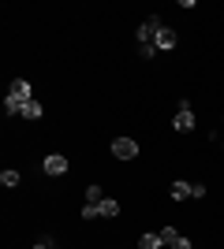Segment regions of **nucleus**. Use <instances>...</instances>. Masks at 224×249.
<instances>
[{"instance_id": "nucleus-3", "label": "nucleus", "mask_w": 224, "mask_h": 249, "mask_svg": "<svg viewBox=\"0 0 224 249\" xmlns=\"http://www.w3.org/2000/svg\"><path fill=\"white\" fill-rule=\"evenodd\" d=\"M112 156H116V160H135V156H139V142L116 138V142H112Z\"/></svg>"}, {"instance_id": "nucleus-1", "label": "nucleus", "mask_w": 224, "mask_h": 249, "mask_svg": "<svg viewBox=\"0 0 224 249\" xmlns=\"http://www.w3.org/2000/svg\"><path fill=\"white\" fill-rule=\"evenodd\" d=\"M161 26H164V22H161L157 15H149V19L142 22L139 30H135V41H139V49H142V45H153V41H157V30H161Z\"/></svg>"}, {"instance_id": "nucleus-16", "label": "nucleus", "mask_w": 224, "mask_h": 249, "mask_svg": "<svg viewBox=\"0 0 224 249\" xmlns=\"http://www.w3.org/2000/svg\"><path fill=\"white\" fill-rule=\"evenodd\" d=\"M172 249H191V238H187V234H180V238H176V246Z\"/></svg>"}, {"instance_id": "nucleus-6", "label": "nucleus", "mask_w": 224, "mask_h": 249, "mask_svg": "<svg viewBox=\"0 0 224 249\" xmlns=\"http://www.w3.org/2000/svg\"><path fill=\"white\" fill-rule=\"evenodd\" d=\"M8 93L15 97V101H22V104L34 101V89H30V82H26V78H15V82L8 86Z\"/></svg>"}, {"instance_id": "nucleus-8", "label": "nucleus", "mask_w": 224, "mask_h": 249, "mask_svg": "<svg viewBox=\"0 0 224 249\" xmlns=\"http://www.w3.org/2000/svg\"><path fill=\"white\" fill-rule=\"evenodd\" d=\"M97 212H101V216H105V219L120 216V201H116V197H105V201H101V205H97Z\"/></svg>"}, {"instance_id": "nucleus-2", "label": "nucleus", "mask_w": 224, "mask_h": 249, "mask_svg": "<svg viewBox=\"0 0 224 249\" xmlns=\"http://www.w3.org/2000/svg\"><path fill=\"white\" fill-rule=\"evenodd\" d=\"M172 126H176V130H183V134H191V130H194V112H191V104H187V101H180V112H176Z\"/></svg>"}, {"instance_id": "nucleus-11", "label": "nucleus", "mask_w": 224, "mask_h": 249, "mask_svg": "<svg viewBox=\"0 0 224 249\" xmlns=\"http://www.w3.org/2000/svg\"><path fill=\"white\" fill-rule=\"evenodd\" d=\"M105 201V190L101 186H86V205H101Z\"/></svg>"}, {"instance_id": "nucleus-5", "label": "nucleus", "mask_w": 224, "mask_h": 249, "mask_svg": "<svg viewBox=\"0 0 224 249\" xmlns=\"http://www.w3.org/2000/svg\"><path fill=\"white\" fill-rule=\"evenodd\" d=\"M176 45H180L176 30H172V26H161V30H157V41H153V49H157V52H172Z\"/></svg>"}, {"instance_id": "nucleus-10", "label": "nucleus", "mask_w": 224, "mask_h": 249, "mask_svg": "<svg viewBox=\"0 0 224 249\" xmlns=\"http://www.w3.org/2000/svg\"><path fill=\"white\" fill-rule=\"evenodd\" d=\"M139 249H164V242H161V234H142Z\"/></svg>"}, {"instance_id": "nucleus-17", "label": "nucleus", "mask_w": 224, "mask_h": 249, "mask_svg": "<svg viewBox=\"0 0 224 249\" xmlns=\"http://www.w3.org/2000/svg\"><path fill=\"white\" fill-rule=\"evenodd\" d=\"M34 249H56V246H53V242H49V238H45V242H38V246H34Z\"/></svg>"}, {"instance_id": "nucleus-14", "label": "nucleus", "mask_w": 224, "mask_h": 249, "mask_svg": "<svg viewBox=\"0 0 224 249\" xmlns=\"http://www.w3.org/2000/svg\"><path fill=\"white\" fill-rule=\"evenodd\" d=\"M0 186H19V171H0Z\"/></svg>"}, {"instance_id": "nucleus-12", "label": "nucleus", "mask_w": 224, "mask_h": 249, "mask_svg": "<svg viewBox=\"0 0 224 249\" xmlns=\"http://www.w3.org/2000/svg\"><path fill=\"white\" fill-rule=\"evenodd\" d=\"M157 234H161V242H164V246H176V238H180V231L172 227V223H168V227H161Z\"/></svg>"}, {"instance_id": "nucleus-13", "label": "nucleus", "mask_w": 224, "mask_h": 249, "mask_svg": "<svg viewBox=\"0 0 224 249\" xmlns=\"http://www.w3.org/2000/svg\"><path fill=\"white\" fill-rule=\"evenodd\" d=\"M4 112H8V115H22V101H15V97H4Z\"/></svg>"}, {"instance_id": "nucleus-7", "label": "nucleus", "mask_w": 224, "mask_h": 249, "mask_svg": "<svg viewBox=\"0 0 224 249\" xmlns=\"http://www.w3.org/2000/svg\"><path fill=\"white\" fill-rule=\"evenodd\" d=\"M172 197H176V201L194 197V182H183V178H176V182H172Z\"/></svg>"}, {"instance_id": "nucleus-9", "label": "nucleus", "mask_w": 224, "mask_h": 249, "mask_svg": "<svg viewBox=\"0 0 224 249\" xmlns=\"http://www.w3.org/2000/svg\"><path fill=\"white\" fill-rule=\"evenodd\" d=\"M41 115H45V108L38 101H26V104H22V119H41Z\"/></svg>"}, {"instance_id": "nucleus-15", "label": "nucleus", "mask_w": 224, "mask_h": 249, "mask_svg": "<svg viewBox=\"0 0 224 249\" xmlns=\"http://www.w3.org/2000/svg\"><path fill=\"white\" fill-rule=\"evenodd\" d=\"M82 219H101V212H97V205H82Z\"/></svg>"}, {"instance_id": "nucleus-4", "label": "nucleus", "mask_w": 224, "mask_h": 249, "mask_svg": "<svg viewBox=\"0 0 224 249\" xmlns=\"http://www.w3.org/2000/svg\"><path fill=\"white\" fill-rule=\"evenodd\" d=\"M41 167H45V175H67V156L64 153H49L41 160Z\"/></svg>"}]
</instances>
